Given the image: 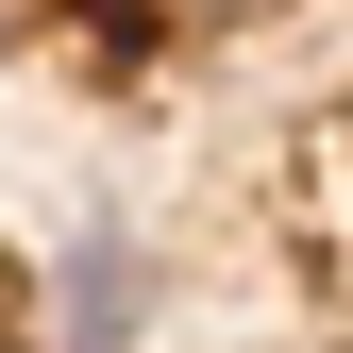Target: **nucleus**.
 <instances>
[{
	"instance_id": "3",
	"label": "nucleus",
	"mask_w": 353,
	"mask_h": 353,
	"mask_svg": "<svg viewBox=\"0 0 353 353\" xmlns=\"http://www.w3.org/2000/svg\"><path fill=\"white\" fill-rule=\"evenodd\" d=\"M0 353H17V336H0Z\"/></svg>"
},
{
	"instance_id": "1",
	"label": "nucleus",
	"mask_w": 353,
	"mask_h": 353,
	"mask_svg": "<svg viewBox=\"0 0 353 353\" xmlns=\"http://www.w3.org/2000/svg\"><path fill=\"white\" fill-rule=\"evenodd\" d=\"M68 353H135V252L118 236L68 252Z\"/></svg>"
},
{
	"instance_id": "2",
	"label": "nucleus",
	"mask_w": 353,
	"mask_h": 353,
	"mask_svg": "<svg viewBox=\"0 0 353 353\" xmlns=\"http://www.w3.org/2000/svg\"><path fill=\"white\" fill-rule=\"evenodd\" d=\"M219 17H252V0H219Z\"/></svg>"
}]
</instances>
